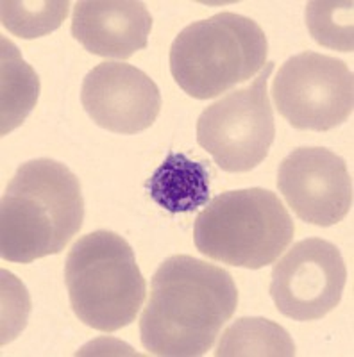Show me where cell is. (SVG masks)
<instances>
[{
    "mask_svg": "<svg viewBox=\"0 0 354 357\" xmlns=\"http://www.w3.org/2000/svg\"><path fill=\"white\" fill-rule=\"evenodd\" d=\"M272 97L277 113L293 129L326 132L353 114V72L337 57L306 50L277 70Z\"/></svg>",
    "mask_w": 354,
    "mask_h": 357,
    "instance_id": "7",
    "label": "cell"
},
{
    "mask_svg": "<svg viewBox=\"0 0 354 357\" xmlns=\"http://www.w3.org/2000/svg\"><path fill=\"white\" fill-rule=\"evenodd\" d=\"M65 284L75 317L101 333L133 324L147 293L135 250L111 231H95L73 243L66 256Z\"/></svg>",
    "mask_w": 354,
    "mask_h": 357,
    "instance_id": "4",
    "label": "cell"
},
{
    "mask_svg": "<svg viewBox=\"0 0 354 357\" xmlns=\"http://www.w3.org/2000/svg\"><path fill=\"white\" fill-rule=\"evenodd\" d=\"M2 50V116H0V134L6 136L25 122L31 114L40 95V79L33 66L22 59L17 45L8 38L0 41Z\"/></svg>",
    "mask_w": 354,
    "mask_h": 357,
    "instance_id": "13",
    "label": "cell"
},
{
    "mask_svg": "<svg viewBox=\"0 0 354 357\" xmlns=\"http://www.w3.org/2000/svg\"><path fill=\"white\" fill-rule=\"evenodd\" d=\"M277 188L292 211L311 225L330 227L353 207V177L342 158L324 146H301L277 170Z\"/></svg>",
    "mask_w": 354,
    "mask_h": 357,
    "instance_id": "9",
    "label": "cell"
},
{
    "mask_svg": "<svg viewBox=\"0 0 354 357\" xmlns=\"http://www.w3.org/2000/svg\"><path fill=\"white\" fill-rule=\"evenodd\" d=\"M274 63H267L251 86L235 89L200 113L197 143L208 152L220 170L251 172L269 155L276 138L269 84Z\"/></svg>",
    "mask_w": 354,
    "mask_h": 357,
    "instance_id": "6",
    "label": "cell"
},
{
    "mask_svg": "<svg viewBox=\"0 0 354 357\" xmlns=\"http://www.w3.org/2000/svg\"><path fill=\"white\" fill-rule=\"evenodd\" d=\"M269 41L254 20L224 11L184 27L170 47V72L190 97L208 100L267 65Z\"/></svg>",
    "mask_w": 354,
    "mask_h": 357,
    "instance_id": "3",
    "label": "cell"
},
{
    "mask_svg": "<svg viewBox=\"0 0 354 357\" xmlns=\"http://www.w3.org/2000/svg\"><path fill=\"white\" fill-rule=\"evenodd\" d=\"M2 25L9 33L24 40L45 36L61 27L68 17V0L56 2H25V0H2Z\"/></svg>",
    "mask_w": 354,
    "mask_h": 357,
    "instance_id": "15",
    "label": "cell"
},
{
    "mask_svg": "<svg viewBox=\"0 0 354 357\" xmlns=\"http://www.w3.org/2000/svg\"><path fill=\"white\" fill-rule=\"evenodd\" d=\"M295 225L270 190L226 191L197 216L193 243L206 257L231 266L260 270L288 248Z\"/></svg>",
    "mask_w": 354,
    "mask_h": 357,
    "instance_id": "5",
    "label": "cell"
},
{
    "mask_svg": "<svg viewBox=\"0 0 354 357\" xmlns=\"http://www.w3.org/2000/svg\"><path fill=\"white\" fill-rule=\"evenodd\" d=\"M152 17L135 0H81L73 8L72 36L88 52L101 57L129 59L145 49Z\"/></svg>",
    "mask_w": 354,
    "mask_h": 357,
    "instance_id": "11",
    "label": "cell"
},
{
    "mask_svg": "<svg viewBox=\"0 0 354 357\" xmlns=\"http://www.w3.org/2000/svg\"><path fill=\"white\" fill-rule=\"evenodd\" d=\"M353 2L314 0L306 6V25L315 41L327 49L353 52Z\"/></svg>",
    "mask_w": 354,
    "mask_h": 357,
    "instance_id": "16",
    "label": "cell"
},
{
    "mask_svg": "<svg viewBox=\"0 0 354 357\" xmlns=\"http://www.w3.org/2000/svg\"><path fill=\"white\" fill-rule=\"evenodd\" d=\"M216 357H292L295 343L281 325L267 318H240L224 331Z\"/></svg>",
    "mask_w": 354,
    "mask_h": 357,
    "instance_id": "14",
    "label": "cell"
},
{
    "mask_svg": "<svg viewBox=\"0 0 354 357\" xmlns=\"http://www.w3.org/2000/svg\"><path fill=\"white\" fill-rule=\"evenodd\" d=\"M147 191L172 215L191 213L209 202V172L204 162L170 152L147 181Z\"/></svg>",
    "mask_w": 354,
    "mask_h": 357,
    "instance_id": "12",
    "label": "cell"
},
{
    "mask_svg": "<svg viewBox=\"0 0 354 357\" xmlns=\"http://www.w3.org/2000/svg\"><path fill=\"white\" fill-rule=\"evenodd\" d=\"M238 307L235 279L224 268L191 256L163 261L140 317L142 345L152 356H204Z\"/></svg>",
    "mask_w": 354,
    "mask_h": 357,
    "instance_id": "1",
    "label": "cell"
},
{
    "mask_svg": "<svg viewBox=\"0 0 354 357\" xmlns=\"http://www.w3.org/2000/svg\"><path fill=\"white\" fill-rule=\"evenodd\" d=\"M346 280L347 268L337 245L306 238L274 264L270 296L286 318L320 320L340 304Z\"/></svg>",
    "mask_w": 354,
    "mask_h": 357,
    "instance_id": "8",
    "label": "cell"
},
{
    "mask_svg": "<svg viewBox=\"0 0 354 357\" xmlns=\"http://www.w3.org/2000/svg\"><path fill=\"white\" fill-rule=\"evenodd\" d=\"M81 104L102 129L136 134L149 129L161 111V93L145 72L126 63H102L86 73Z\"/></svg>",
    "mask_w": 354,
    "mask_h": 357,
    "instance_id": "10",
    "label": "cell"
},
{
    "mask_svg": "<svg viewBox=\"0 0 354 357\" xmlns=\"http://www.w3.org/2000/svg\"><path fill=\"white\" fill-rule=\"evenodd\" d=\"M81 183L54 159L24 162L9 181L0 213V254L11 263H33L59 254L82 227Z\"/></svg>",
    "mask_w": 354,
    "mask_h": 357,
    "instance_id": "2",
    "label": "cell"
}]
</instances>
